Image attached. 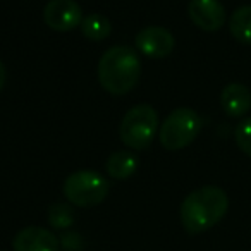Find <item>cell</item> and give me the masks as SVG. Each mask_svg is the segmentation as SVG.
Here are the masks:
<instances>
[{"mask_svg":"<svg viewBox=\"0 0 251 251\" xmlns=\"http://www.w3.org/2000/svg\"><path fill=\"white\" fill-rule=\"evenodd\" d=\"M49 224L53 229H67L74 224V212L66 203H55L49 208Z\"/></svg>","mask_w":251,"mask_h":251,"instance_id":"5bb4252c","label":"cell"},{"mask_svg":"<svg viewBox=\"0 0 251 251\" xmlns=\"http://www.w3.org/2000/svg\"><path fill=\"white\" fill-rule=\"evenodd\" d=\"M43 21L53 31H73L83 23V9L76 0H50L43 9Z\"/></svg>","mask_w":251,"mask_h":251,"instance_id":"8992f818","label":"cell"},{"mask_svg":"<svg viewBox=\"0 0 251 251\" xmlns=\"http://www.w3.org/2000/svg\"><path fill=\"white\" fill-rule=\"evenodd\" d=\"M158 131V114L151 105L140 103L126 112L119 126L121 141L131 150H147Z\"/></svg>","mask_w":251,"mask_h":251,"instance_id":"3957f363","label":"cell"},{"mask_svg":"<svg viewBox=\"0 0 251 251\" xmlns=\"http://www.w3.org/2000/svg\"><path fill=\"white\" fill-rule=\"evenodd\" d=\"M136 49L150 59H164L174 50V36L162 26H148L136 35Z\"/></svg>","mask_w":251,"mask_h":251,"instance_id":"52a82bcc","label":"cell"},{"mask_svg":"<svg viewBox=\"0 0 251 251\" xmlns=\"http://www.w3.org/2000/svg\"><path fill=\"white\" fill-rule=\"evenodd\" d=\"M59 239L55 234L43 227H25L14 236V251H59Z\"/></svg>","mask_w":251,"mask_h":251,"instance_id":"9c48e42d","label":"cell"},{"mask_svg":"<svg viewBox=\"0 0 251 251\" xmlns=\"http://www.w3.org/2000/svg\"><path fill=\"white\" fill-rule=\"evenodd\" d=\"M141 62L136 50L126 45H115L105 50L98 62V81L110 95L129 93L140 81Z\"/></svg>","mask_w":251,"mask_h":251,"instance_id":"7a4b0ae2","label":"cell"},{"mask_svg":"<svg viewBox=\"0 0 251 251\" xmlns=\"http://www.w3.org/2000/svg\"><path fill=\"white\" fill-rule=\"evenodd\" d=\"M188 14L193 25L203 31H219L226 25V9L219 0H191Z\"/></svg>","mask_w":251,"mask_h":251,"instance_id":"ba28073f","label":"cell"},{"mask_svg":"<svg viewBox=\"0 0 251 251\" xmlns=\"http://www.w3.org/2000/svg\"><path fill=\"white\" fill-rule=\"evenodd\" d=\"M230 35L244 45H251V5L236 9L229 19Z\"/></svg>","mask_w":251,"mask_h":251,"instance_id":"7c38bea8","label":"cell"},{"mask_svg":"<svg viewBox=\"0 0 251 251\" xmlns=\"http://www.w3.org/2000/svg\"><path fill=\"white\" fill-rule=\"evenodd\" d=\"M138 164H140V160L133 151L119 150L108 157L105 167H107L110 177L117 179V181H124V179H129L138 171Z\"/></svg>","mask_w":251,"mask_h":251,"instance_id":"8fae6325","label":"cell"},{"mask_svg":"<svg viewBox=\"0 0 251 251\" xmlns=\"http://www.w3.org/2000/svg\"><path fill=\"white\" fill-rule=\"evenodd\" d=\"M234 140L239 150L244 155L251 157V117L244 119L237 124L236 131H234Z\"/></svg>","mask_w":251,"mask_h":251,"instance_id":"9a60e30c","label":"cell"},{"mask_svg":"<svg viewBox=\"0 0 251 251\" xmlns=\"http://www.w3.org/2000/svg\"><path fill=\"white\" fill-rule=\"evenodd\" d=\"M5 79H7V71H5L4 62H2V60H0V90H2V88H4Z\"/></svg>","mask_w":251,"mask_h":251,"instance_id":"e0dca14e","label":"cell"},{"mask_svg":"<svg viewBox=\"0 0 251 251\" xmlns=\"http://www.w3.org/2000/svg\"><path fill=\"white\" fill-rule=\"evenodd\" d=\"M201 131V117L193 108H174L162 124L158 131V140L162 147L169 151H177L186 148L196 140Z\"/></svg>","mask_w":251,"mask_h":251,"instance_id":"277c9868","label":"cell"},{"mask_svg":"<svg viewBox=\"0 0 251 251\" xmlns=\"http://www.w3.org/2000/svg\"><path fill=\"white\" fill-rule=\"evenodd\" d=\"M0 251H4V250H0Z\"/></svg>","mask_w":251,"mask_h":251,"instance_id":"ac0fdd59","label":"cell"},{"mask_svg":"<svg viewBox=\"0 0 251 251\" xmlns=\"http://www.w3.org/2000/svg\"><path fill=\"white\" fill-rule=\"evenodd\" d=\"M60 243H62V248L66 251H79L83 248V241H81V236L74 232H69V234H64L60 237Z\"/></svg>","mask_w":251,"mask_h":251,"instance_id":"2e32d148","label":"cell"},{"mask_svg":"<svg viewBox=\"0 0 251 251\" xmlns=\"http://www.w3.org/2000/svg\"><path fill=\"white\" fill-rule=\"evenodd\" d=\"M108 181L95 171H77L73 172L64 181V196L67 201L81 208L97 206L107 198Z\"/></svg>","mask_w":251,"mask_h":251,"instance_id":"5b68a950","label":"cell"},{"mask_svg":"<svg viewBox=\"0 0 251 251\" xmlns=\"http://www.w3.org/2000/svg\"><path fill=\"white\" fill-rule=\"evenodd\" d=\"M229 196L219 186H203L191 191L181 205V222L186 232L201 234L224 219Z\"/></svg>","mask_w":251,"mask_h":251,"instance_id":"6da1fadb","label":"cell"},{"mask_svg":"<svg viewBox=\"0 0 251 251\" xmlns=\"http://www.w3.org/2000/svg\"><path fill=\"white\" fill-rule=\"evenodd\" d=\"M81 31L91 42H101L110 35V21L101 14H90L83 18L81 23Z\"/></svg>","mask_w":251,"mask_h":251,"instance_id":"4fadbf2b","label":"cell"},{"mask_svg":"<svg viewBox=\"0 0 251 251\" xmlns=\"http://www.w3.org/2000/svg\"><path fill=\"white\" fill-rule=\"evenodd\" d=\"M220 107L229 117H243L251 108V91L241 83H230L220 93Z\"/></svg>","mask_w":251,"mask_h":251,"instance_id":"30bf717a","label":"cell"}]
</instances>
